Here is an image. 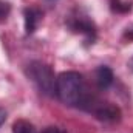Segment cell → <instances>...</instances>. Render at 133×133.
I'll use <instances>...</instances> for the list:
<instances>
[{
  "mask_svg": "<svg viewBox=\"0 0 133 133\" xmlns=\"http://www.w3.org/2000/svg\"><path fill=\"white\" fill-rule=\"evenodd\" d=\"M56 96L68 107L90 111L96 96L90 91L84 76L77 71H64L56 79Z\"/></svg>",
  "mask_w": 133,
  "mask_h": 133,
  "instance_id": "cell-1",
  "label": "cell"
},
{
  "mask_svg": "<svg viewBox=\"0 0 133 133\" xmlns=\"http://www.w3.org/2000/svg\"><path fill=\"white\" fill-rule=\"evenodd\" d=\"M26 77L37 87V90L46 96L56 95V76L53 68L42 62V61H31L25 68Z\"/></svg>",
  "mask_w": 133,
  "mask_h": 133,
  "instance_id": "cell-2",
  "label": "cell"
},
{
  "mask_svg": "<svg viewBox=\"0 0 133 133\" xmlns=\"http://www.w3.org/2000/svg\"><path fill=\"white\" fill-rule=\"evenodd\" d=\"M66 26L76 34H82L85 36L87 39L90 40H95V36H96V25L95 22L87 16L84 14L82 11L76 9L73 11L68 17H66Z\"/></svg>",
  "mask_w": 133,
  "mask_h": 133,
  "instance_id": "cell-3",
  "label": "cell"
},
{
  "mask_svg": "<svg viewBox=\"0 0 133 133\" xmlns=\"http://www.w3.org/2000/svg\"><path fill=\"white\" fill-rule=\"evenodd\" d=\"M90 113H93L95 118L102 122H119L122 118L121 108L118 105L99 99H96V102L93 104V107L90 108Z\"/></svg>",
  "mask_w": 133,
  "mask_h": 133,
  "instance_id": "cell-4",
  "label": "cell"
},
{
  "mask_svg": "<svg viewBox=\"0 0 133 133\" xmlns=\"http://www.w3.org/2000/svg\"><path fill=\"white\" fill-rule=\"evenodd\" d=\"M42 17H43V14H42V11H40L39 8H36V6H28V8H25V9H23L25 33L33 34L34 31L37 30L39 23L42 22Z\"/></svg>",
  "mask_w": 133,
  "mask_h": 133,
  "instance_id": "cell-5",
  "label": "cell"
},
{
  "mask_svg": "<svg viewBox=\"0 0 133 133\" xmlns=\"http://www.w3.org/2000/svg\"><path fill=\"white\" fill-rule=\"evenodd\" d=\"M95 81H96V85L99 87L101 90L110 88L113 81H115V74H113L111 68L107 65H101L96 70V73H95Z\"/></svg>",
  "mask_w": 133,
  "mask_h": 133,
  "instance_id": "cell-6",
  "label": "cell"
},
{
  "mask_svg": "<svg viewBox=\"0 0 133 133\" xmlns=\"http://www.w3.org/2000/svg\"><path fill=\"white\" fill-rule=\"evenodd\" d=\"M12 133H39V132L34 129V125L31 122H28L25 119H19L12 125Z\"/></svg>",
  "mask_w": 133,
  "mask_h": 133,
  "instance_id": "cell-7",
  "label": "cell"
},
{
  "mask_svg": "<svg viewBox=\"0 0 133 133\" xmlns=\"http://www.w3.org/2000/svg\"><path fill=\"white\" fill-rule=\"evenodd\" d=\"M9 12H11V6H9V3L0 0V23L6 22V19L9 17Z\"/></svg>",
  "mask_w": 133,
  "mask_h": 133,
  "instance_id": "cell-8",
  "label": "cell"
},
{
  "mask_svg": "<svg viewBox=\"0 0 133 133\" xmlns=\"http://www.w3.org/2000/svg\"><path fill=\"white\" fill-rule=\"evenodd\" d=\"M39 133H65V132L62 129H59V127H46L45 130H42Z\"/></svg>",
  "mask_w": 133,
  "mask_h": 133,
  "instance_id": "cell-9",
  "label": "cell"
},
{
  "mask_svg": "<svg viewBox=\"0 0 133 133\" xmlns=\"http://www.w3.org/2000/svg\"><path fill=\"white\" fill-rule=\"evenodd\" d=\"M5 119H6V111L0 108V125H2L3 122H5Z\"/></svg>",
  "mask_w": 133,
  "mask_h": 133,
  "instance_id": "cell-10",
  "label": "cell"
},
{
  "mask_svg": "<svg viewBox=\"0 0 133 133\" xmlns=\"http://www.w3.org/2000/svg\"><path fill=\"white\" fill-rule=\"evenodd\" d=\"M48 2H56V0H48Z\"/></svg>",
  "mask_w": 133,
  "mask_h": 133,
  "instance_id": "cell-11",
  "label": "cell"
}]
</instances>
